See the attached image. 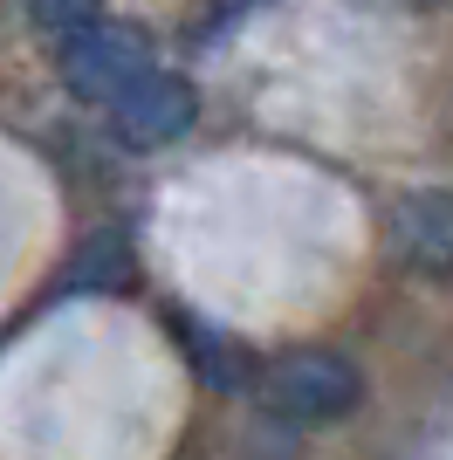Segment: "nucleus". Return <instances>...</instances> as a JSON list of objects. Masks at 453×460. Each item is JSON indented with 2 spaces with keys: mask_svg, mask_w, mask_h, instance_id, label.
I'll use <instances>...</instances> for the list:
<instances>
[{
  "mask_svg": "<svg viewBox=\"0 0 453 460\" xmlns=\"http://www.w3.org/2000/svg\"><path fill=\"white\" fill-rule=\"evenodd\" d=\"M254 392H262L268 420L309 433V426H330V420H351V412H358L364 405V371L351 365V358H337V350H289V358H275V365L254 378Z\"/></svg>",
  "mask_w": 453,
  "mask_h": 460,
  "instance_id": "obj_1",
  "label": "nucleus"
},
{
  "mask_svg": "<svg viewBox=\"0 0 453 460\" xmlns=\"http://www.w3.org/2000/svg\"><path fill=\"white\" fill-rule=\"evenodd\" d=\"M151 76V41L145 28L131 21H103L90 35L62 41V83L76 96H90V103H117V96L131 90V83Z\"/></svg>",
  "mask_w": 453,
  "mask_h": 460,
  "instance_id": "obj_2",
  "label": "nucleus"
},
{
  "mask_svg": "<svg viewBox=\"0 0 453 460\" xmlns=\"http://www.w3.org/2000/svg\"><path fill=\"white\" fill-rule=\"evenodd\" d=\"M385 248L398 254V269L426 275V282H453V186L398 192L385 213Z\"/></svg>",
  "mask_w": 453,
  "mask_h": 460,
  "instance_id": "obj_3",
  "label": "nucleus"
},
{
  "mask_svg": "<svg viewBox=\"0 0 453 460\" xmlns=\"http://www.w3.org/2000/svg\"><path fill=\"white\" fill-rule=\"evenodd\" d=\"M200 124V90L172 69H151L145 83L111 103V131L131 145V152H158V145H179V137Z\"/></svg>",
  "mask_w": 453,
  "mask_h": 460,
  "instance_id": "obj_4",
  "label": "nucleus"
},
{
  "mask_svg": "<svg viewBox=\"0 0 453 460\" xmlns=\"http://www.w3.org/2000/svg\"><path fill=\"white\" fill-rule=\"evenodd\" d=\"M131 275H138L131 241L117 227H103L62 261V275L49 282V296H56V303H69V296H117V288H131Z\"/></svg>",
  "mask_w": 453,
  "mask_h": 460,
  "instance_id": "obj_5",
  "label": "nucleus"
},
{
  "mask_svg": "<svg viewBox=\"0 0 453 460\" xmlns=\"http://www.w3.org/2000/svg\"><path fill=\"white\" fill-rule=\"evenodd\" d=\"M172 330H179V344L192 350V371H200L207 385L234 392V385L247 378V358H241V344H234L226 330H207L200 316H172Z\"/></svg>",
  "mask_w": 453,
  "mask_h": 460,
  "instance_id": "obj_6",
  "label": "nucleus"
},
{
  "mask_svg": "<svg viewBox=\"0 0 453 460\" xmlns=\"http://www.w3.org/2000/svg\"><path fill=\"white\" fill-rule=\"evenodd\" d=\"M28 7V21H35L41 35H62V41H76V35H90V28H103V0H21Z\"/></svg>",
  "mask_w": 453,
  "mask_h": 460,
  "instance_id": "obj_7",
  "label": "nucleus"
},
{
  "mask_svg": "<svg viewBox=\"0 0 453 460\" xmlns=\"http://www.w3.org/2000/svg\"><path fill=\"white\" fill-rule=\"evenodd\" d=\"M241 460H296V426H282V420H254L247 426V440H241Z\"/></svg>",
  "mask_w": 453,
  "mask_h": 460,
  "instance_id": "obj_8",
  "label": "nucleus"
},
{
  "mask_svg": "<svg viewBox=\"0 0 453 460\" xmlns=\"http://www.w3.org/2000/svg\"><path fill=\"white\" fill-rule=\"evenodd\" d=\"M247 7H254V0H207V7H200V21H192V41H213V28H226V21L247 14Z\"/></svg>",
  "mask_w": 453,
  "mask_h": 460,
  "instance_id": "obj_9",
  "label": "nucleus"
},
{
  "mask_svg": "<svg viewBox=\"0 0 453 460\" xmlns=\"http://www.w3.org/2000/svg\"><path fill=\"white\" fill-rule=\"evenodd\" d=\"M405 7H426V0H405Z\"/></svg>",
  "mask_w": 453,
  "mask_h": 460,
  "instance_id": "obj_10",
  "label": "nucleus"
}]
</instances>
